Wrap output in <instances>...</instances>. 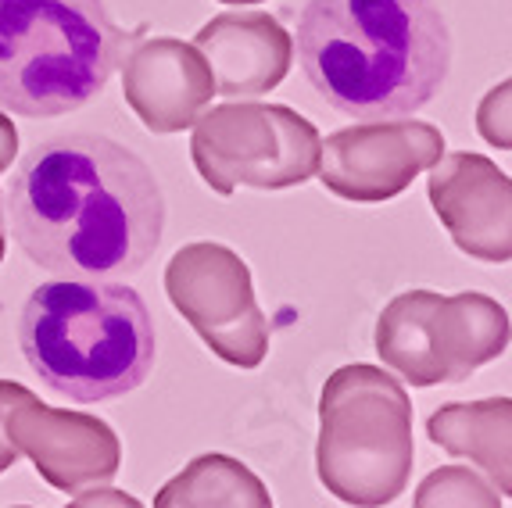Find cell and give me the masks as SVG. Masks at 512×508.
Masks as SVG:
<instances>
[{
	"mask_svg": "<svg viewBox=\"0 0 512 508\" xmlns=\"http://www.w3.org/2000/svg\"><path fill=\"white\" fill-rule=\"evenodd\" d=\"M18 251L58 280L140 272L165 233V194L140 154L101 133H61L18 161L8 194Z\"/></svg>",
	"mask_w": 512,
	"mask_h": 508,
	"instance_id": "6da1fadb",
	"label": "cell"
},
{
	"mask_svg": "<svg viewBox=\"0 0 512 508\" xmlns=\"http://www.w3.org/2000/svg\"><path fill=\"white\" fill-rule=\"evenodd\" d=\"M298 61L330 108L398 119L427 108L452 68V33L434 0H308Z\"/></svg>",
	"mask_w": 512,
	"mask_h": 508,
	"instance_id": "7a4b0ae2",
	"label": "cell"
},
{
	"mask_svg": "<svg viewBox=\"0 0 512 508\" xmlns=\"http://www.w3.org/2000/svg\"><path fill=\"white\" fill-rule=\"evenodd\" d=\"M18 348L43 387L79 405L122 398L154 369V322L129 283L51 280L29 294Z\"/></svg>",
	"mask_w": 512,
	"mask_h": 508,
	"instance_id": "3957f363",
	"label": "cell"
},
{
	"mask_svg": "<svg viewBox=\"0 0 512 508\" xmlns=\"http://www.w3.org/2000/svg\"><path fill=\"white\" fill-rule=\"evenodd\" d=\"M122 47L104 0H0V111L58 119L83 108L115 76Z\"/></svg>",
	"mask_w": 512,
	"mask_h": 508,
	"instance_id": "277c9868",
	"label": "cell"
},
{
	"mask_svg": "<svg viewBox=\"0 0 512 508\" xmlns=\"http://www.w3.org/2000/svg\"><path fill=\"white\" fill-rule=\"evenodd\" d=\"M416 462L412 401L380 365H341L319 394L316 473L351 508H384L405 494Z\"/></svg>",
	"mask_w": 512,
	"mask_h": 508,
	"instance_id": "5b68a950",
	"label": "cell"
},
{
	"mask_svg": "<svg viewBox=\"0 0 512 508\" xmlns=\"http://www.w3.org/2000/svg\"><path fill=\"white\" fill-rule=\"evenodd\" d=\"M512 337L509 312L495 297L462 290H405L376 319V355L412 387L462 383L480 365L505 355Z\"/></svg>",
	"mask_w": 512,
	"mask_h": 508,
	"instance_id": "8992f818",
	"label": "cell"
},
{
	"mask_svg": "<svg viewBox=\"0 0 512 508\" xmlns=\"http://www.w3.org/2000/svg\"><path fill=\"white\" fill-rule=\"evenodd\" d=\"M190 129L197 176L222 197L237 187L291 190L319 172L323 136L287 104L230 101L205 108Z\"/></svg>",
	"mask_w": 512,
	"mask_h": 508,
	"instance_id": "52a82bcc",
	"label": "cell"
},
{
	"mask_svg": "<svg viewBox=\"0 0 512 508\" xmlns=\"http://www.w3.org/2000/svg\"><path fill=\"white\" fill-rule=\"evenodd\" d=\"M172 308L205 340V348L237 369H258L269 355V319L255 301L248 262L215 240L183 244L165 265Z\"/></svg>",
	"mask_w": 512,
	"mask_h": 508,
	"instance_id": "ba28073f",
	"label": "cell"
},
{
	"mask_svg": "<svg viewBox=\"0 0 512 508\" xmlns=\"http://www.w3.org/2000/svg\"><path fill=\"white\" fill-rule=\"evenodd\" d=\"M441 154L444 133L430 122L369 119L319 144V183L344 201L380 204L405 194Z\"/></svg>",
	"mask_w": 512,
	"mask_h": 508,
	"instance_id": "9c48e42d",
	"label": "cell"
},
{
	"mask_svg": "<svg viewBox=\"0 0 512 508\" xmlns=\"http://www.w3.org/2000/svg\"><path fill=\"white\" fill-rule=\"evenodd\" d=\"M8 437L33 458V469L61 494H79L119 476L122 444L104 419L51 408L29 398L8 415Z\"/></svg>",
	"mask_w": 512,
	"mask_h": 508,
	"instance_id": "30bf717a",
	"label": "cell"
},
{
	"mask_svg": "<svg viewBox=\"0 0 512 508\" xmlns=\"http://www.w3.org/2000/svg\"><path fill=\"white\" fill-rule=\"evenodd\" d=\"M430 208L462 254L505 265L512 258V183L484 154H441L430 165Z\"/></svg>",
	"mask_w": 512,
	"mask_h": 508,
	"instance_id": "8fae6325",
	"label": "cell"
},
{
	"mask_svg": "<svg viewBox=\"0 0 512 508\" xmlns=\"http://www.w3.org/2000/svg\"><path fill=\"white\" fill-rule=\"evenodd\" d=\"M122 97L151 133H183L212 104L215 83L194 43L154 36L137 43L122 65Z\"/></svg>",
	"mask_w": 512,
	"mask_h": 508,
	"instance_id": "7c38bea8",
	"label": "cell"
},
{
	"mask_svg": "<svg viewBox=\"0 0 512 508\" xmlns=\"http://www.w3.org/2000/svg\"><path fill=\"white\" fill-rule=\"evenodd\" d=\"M194 47L212 72L215 94L230 101L276 90L294 61V36L265 11H222L197 29Z\"/></svg>",
	"mask_w": 512,
	"mask_h": 508,
	"instance_id": "4fadbf2b",
	"label": "cell"
},
{
	"mask_svg": "<svg viewBox=\"0 0 512 508\" xmlns=\"http://www.w3.org/2000/svg\"><path fill=\"white\" fill-rule=\"evenodd\" d=\"M427 437L452 458H470L495 483L498 494H512V401H448L427 419Z\"/></svg>",
	"mask_w": 512,
	"mask_h": 508,
	"instance_id": "5bb4252c",
	"label": "cell"
},
{
	"mask_svg": "<svg viewBox=\"0 0 512 508\" xmlns=\"http://www.w3.org/2000/svg\"><path fill=\"white\" fill-rule=\"evenodd\" d=\"M154 508H273L262 476L233 455H197L154 494Z\"/></svg>",
	"mask_w": 512,
	"mask_h": 508,
	"instance_id": "9a60e30c",
	"label": "cell"
},
{
	"mask_svg": "<svg viewBox=\"0 0 512 508\" xmlns=\"http://www.w3.org/2000/svg\"><path fill=\"white\" fill-rule=\"evenodd\" d=\"M412 508H502V494L470 466H441L416 487Z\"/></svg>",
	"mask_w": 512,
	"mask_h": 508,
	"instance_id": "2e32d148",
	"label": "cell"
},
{
	"mask_svg": "<svg viewBox=\"0 0 512 508\" xmlns=\"http://www.w3.org/2000/svg\"><path fill=\"white\" fill-rule=\"evenodd\" d=\"M512 86L509 79L498 83L495 90H487V97L480 101L477 108V129L484 136L487 144L498 147V151H509L512 147V133H509V122H512Z\"/></svg>",
	"mask_w": 512,
	"mask_h": 508,
	"instance_id": "e0dca14e",
	"label": "cell"
},
{
	"mask_svg": "<svg viewBox=\"0 0 512 508\" xmlns=\"http://www.w3.org/2000/svg\"><path fill=\"white\" fill-rule=\"evenodd\" d=\"M29 398H36L29 387H22V383H15V380H0V473H8L18 462V455H22V451L15 448V441L8 437V415H11V408H18Z\"/></svg>",
	"mask_w": 512,
	"mask_h": 508,
	"instance_id": "ac0fdd59",
	"label": "cell"
},
{
	"mask_svg": "<svg viewBox=\"0 0 512 508\" xmlns=\"http://www.w3.org/2000/svg\"><path fill=\"white\" fill-rule=\"evenodd\" d=\"M65 508H144V501L133 498V494L119 491V487H86L79 491L76 501H69Z\"/></svg>",
	"mask_w": 512,
	"mask_h": 508,
	"instance_id": "d6986e66",
	"label": "cell"
},
{
	"mask_svg": "<svg viewBox=\"0 0 512 508\" xmlns=\"http://www.w3.org/2000/svg\"><path fill=\"white\" fill-rule=\"evenodd\" d=\"M15 154H18V129H15V122L0 111V172L11 169Z\"/></svg>",
	"mask_w": 512,
	"mask_h": 508,
	"instance_id": "ffe728a7",
	"label": "cell"
},
{
	"mask_svg": "<svg viewBox=\"0 0 512 508\" xmlns=\"http://www.w3.org/2000/svg\"><path fill=\"white\" fill-rule=\"evenodd\" d=\"M4 251H8V229H4V208H0V262H4Z\"/></svg>",
	"mask_w": 512,
	"mask_h": 508,
	"instance_id": "44dd1931",
	"label": "cell"
},
{
	"mask_svg": "<svg viewBox=\"0 0 512 508\" xmlns=\"http://www.w3.org/2000/svg\"><path fill=\"white\" fill-rule=\"evenodd\" d=\"M219 4H233V8H251V4H265V0H219Z\"/></svg>",
	"mask_w": 512,
	"mask_h": 508,
	"instance_id": "7402d4cb",
	"label": "cell"
}]
</instances>
